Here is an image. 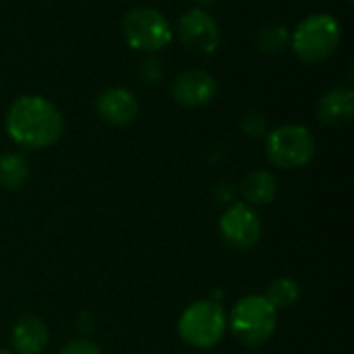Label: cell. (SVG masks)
<instances>
[{"label":"cell","instance_id":"obj_10","mask_svg":"<svg viewBox=\"0 0 354 354\" xmlns=\"http://www.w3.org/2000/svg\"><path fill=\"white\" fill-rule=\"evenodd\" d=\"M100 118L110 127H127L139 114V102L127 87H108L95 102Z\"/></svg>","mask_w":354,"mask_h":354},{"label":"cell","instance_id":"obj_5","mask_svg":"<svg viewBox=\"0 0 354 354\" xmlns=\"http://www.w3.org/2000/svg\"><path fill=\"white\" fill-rule=\"evenodd\" d=\"M266 151L274 166L297 170L313 160L315 139L303 124H282L268 133Z\"/></svg>","mask_w":354,"mask_h":354},{"label":"cell","instance_id":"obj_3","mask_svg":"<svg viewBox=\"0 0 354 354\" xmlns=\"http://www.w3.org/2000/svg\"><path fill=\"white\" fill-rule=\"evenodd\" d=\"M228 326L245 346H261L278 328V309L263 295H247L232 307Z\"/></svg>","mask_w":354,"mask_h":354},{"label":"cell","instance_id":"obj_15","mask_svg":"<svg viewBox=\"0 0 354 354\" xmlns=\"http://www.w3.org/2000/svg\"><path fill=\"white\" fill-rule=\"evenodd\" d=\"M266 299L280 311V309H288L292 305L299 303L301 299V286L292 280V278H278L270 284Z\"/></svg>","mask_w":354,"mask_h":354},{"label":"cell","instance_id":"obj_18","mask_svg":"<svg viewBox=\"0 0 354 354\" xmlns=\"http://www.w3.org/2000/svg\"><path fill=\"white\" fill-rule=\"evenodd\" d=\"M58 354H102V351L91 340H73L66 346H62Z\"/></svg>","mask_w":354,"mask_h":354},{"label":"cell","instance_id":"obj_13","mask_svg":"<svg viewBox=\"0 0 354 354\" xmlns=\"http://www.w3.org/2000/svg\"><path fill=\"white\" fill-rule=\"evenodd\" d=\"M241 195L247 205L263 207L270 205L278 195V178L268 170H255L241 183Z\"/></svg>","mask_w":354,"mask_h":354},{"label":"cell","instance_id":"obj_8","mask_svg":"<svg viewBox=\"0 0 354 354\" xmlns=\"http://www.w3.org/2000/svg\"><path fill=\"white\" fill-rule=\"evenodd\" d=\"M178 37L195 54H214L220 46V27L205 8H191L178 19Z\"/></svg>","mask_w":354,"mask_h":354},{"label":"cell","instance_id":"obj_16","mask_svg":"<svg viewBox=\"0 0 354 354\" xmlns=\"http://www.w3.org/2000/svg\"><path fill=\"white\" fill-rule=\"evenodd\" d=\"M288 41H290L288 29L284 25H280V23H268L257 33V46H259V50L270 52V54L282 52L288 46Z\"/></svg>","mask_w":354,"mask_h":354},{"label":"cell","instance_id":"obj_19","mask_svg":"<svg viewBox=\"0 0 354 354\" xmlns=\"http://www.w3.org/2000/svg\"><path fill=\"white\" fill-rule=\"evenodd\" d=\"M139 77L145 83H160V79H162V66H160V62L158 60H145L139 66Z\"/></svg>","mask_w":354,"mask_h":354},{"label":"cell","instance_id":"obj_4","mask_svg":"<svg viewBox=\"0 0 354 354\" xmlns=\"http://www.w3.org/2000/svg\"><path fill=\"white\" fill-rule=\"evenodd\" d=\"M226 328V313L216 301H197L189 305L178 319V336L193 348H214L222 342Z\"/></svg>","mask_w":354,"mask_h":354},{"label":"cell","instance_id":"obj_17","mask_svg":"<svg viewBox=\"0 0 354 354\" xmlns=\"http://www.w3.org/2000/svg\"><path fill=\"white\" fill-rule=\"evenodd\" d=\"M243 129H245V133L251 135V137H261V135H266V131H268V122H266V118H263L261 114L251 112V114L243 120Z\"/></svg>","mask_w":354,"mask_h":354},{"label":"cell","instance_id":"obj_2","mask_svg":"<svg viewBox=\"0 0 354 354\" xmlns=\"http://www.w3.org/2000/svg\"><path fill=\"white\" fill-rule=\"evenodd\" d=\"M340 37V23L328 12H315L297 25V29L290 35V46L303 62L315 64L330 58L336 52Z\"/></svg>","mask_w":354,"mask_h":354},{"label":"cell","instance_id":"obj_1","mask_svg":"<svg viewBox=\"0 0 354 354\" xmlns=\"http://www.w3.org/2000/svg\"><path fill=\"white\" fill-rule=\"evenodd\" d=\"M62 131V114L41 95L17 97L6 112V133L21 147L46 149L60 139Z\"/></svg>","mask_w":354,"mask_h":354},{"label":"cell","instance_id":"obj_21","mask_svg":"<svg viewBox=\"0 0 354 354\" xmlns=\"http://www.w3.org/2000/svg\"><path fill=\"white\" fill-rule=\"evenodd\" d=\"M0 354H15L12 351H6V348H0Z\"/></svg>","mask_w":354,"mask_h":354},{"label":"cell","instance_id":"obj_14","mask_svg":"<svg viewBox=\"0 0 354 354\" xmlns=\"http://www.w3.org/2000/svg\"><path fill=\"white\" fill-rule=\"evenodd\" d=\"M29 162L19 151H8L0 156V187L15 191L21 189L29 178Z\"/></svg>","mask_w":354,"mask_h":354},{"label":"cell","instance_id":"obj_6","mask_svg":"<svg viewBox=\"0 0 354 354\" xmlns=\"http://www.w3.org/2000/svg\"><path fill=\"white\" fill-rule=\"evenodd\" d=\"M122 35L133 50L151 54L172 41V27L158 8L137 6L122 19Z\"/></svg>","mask_w":354,"mask_h":354},{"label":"cell","instance_id":"obj_11","mask_svg":"<svg viewBox=\"0 0 354 354\" xmlns=\"http://www.w3.org/2000/svg\"><path fill=\"white\" fill-rule=\"evenodd\" d=\"M50 332L44 319L35 315L21 317L10 332V344L15 354H41L48 346Z\"/></svg>","mask_w":354,"mask_h":354},{"label":"cell","instance_id":"obj_7","mask_svg":"<svg viewBox=\"0 0 354 354\" xmlns=\"http://www.w3.org/2000/svg\"><path fill=\"white\" fill-rule=\"evenodd\" d=\"M220 234L224 243L236 251H249L261 239V220L255 207L247 203H232L220 216Z\"/></svg>","mask_w":354,"mask_h":354},{"label":"cell","instance_id":"obj_9","mask_svg":"<svg viewBox=\"0 0 354 354\" xmlns=\"http://www.w3.org/2000/svg\"><path fill=\"white\" fill-rule=\"evenodd\" d=\"M218 83L212 73L203 68H189L176 75L172 83V97L185 108H199L216 97Z\"/></svg>","mask_w":354,"mask_h":354},{"label":"cell","instance_id":"obj_12","mask_svg":"<svg viewBox=\"0 0 354 354\" xmlns=\"http://www.w3.org/2000/svg\"><path fill=\"white\" fill-rule=\"evenodd\" d=\"M317 116L330 127H344L354 116V91L351 87L330 89L317 104Z\"/></svg>","mask_w":354,"mask_h":354},{"label":"cell","instance_id":"obj_20","mask_svg":"<svg viewBox=\"0 0 354 354\" xmlns=\"http://www.w3.org/2000/svg\"><path fill=\"white\" fill-rule=\"evenodd\" d=\"M195 2H197L199 6H209V4H214L216 0H195Z\"/></svg>","mask_w":354,"mask_h":354}]
</instances>
